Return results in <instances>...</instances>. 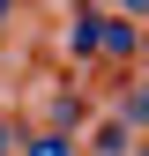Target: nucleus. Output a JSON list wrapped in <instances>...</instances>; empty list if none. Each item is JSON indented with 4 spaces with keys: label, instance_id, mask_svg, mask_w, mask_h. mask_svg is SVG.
Instances as JSON below:
<instances>
[{
    "label": "nucleus",
    "instance_id": "nucleus-1",
    "mask_svg": "<svg viewBox=\"0 0 149 156\" xmlns=\"http://www.w3.org/2000/svg\"><path fill=\"white\" fill-rule=\"evenodd\" d=\"M23 156H74V126H60V134H37V141H23Z\"/></svg>",
    "mask_w": 149,
    "mask_h": 156
},
{
    "label": "nucleus",
    "instance_id": "nucleus-2",
    "mask_svg": "<svg viewBox=\"0 0 149 156\" xmlns=\"http://www.w3.org/2000/svg\"><path fill=\"white\" fill-rule=\"evenodd\" d=\"M97 37H104V30H97V15H82V23L67 30V45H82V52H89V45H97Z\"/></svg>",
    "mask_w": 149,
    "mask_h": 156
},
{
    "label": "nucleus",
    "instance_id": "nucleus-3",
    "mask_svg": "<svg viewBox=\"0 0 149 156\" xmlns=\"http://www.w3.org/2000/svg\"><path fill=\"white\" fill-rule=\"evenodd\" d=\"M127 119H142V126H149V82H134V97H127Z\"/></svg>",
    "mask_w": 149,
    "mask_h": 156
},
{
    "label": "nucleus",
    "instance_id": "nucleus-4",
    "mask_svg": "<svg viewBox=\"0 0 149 156\" xmlns=\"http://www.w3.org/2000/svg\"><path fill=\"white\" fill-rule=\"evenodd\" d=\"M15 149H23V126H8V119H0V156H15Z\"/></svg>",
    "mask_w": 149,
    "mask_h": 156
},
{
    "label": "nucleus",
    "instance_id": "nucleus-5",
    "mask_svg": "<svg viewBox=\"0 0 149 156\" xmlns=\"http://www.w3.org/2000/svg\"><path fill=\"white\" fill-rule=\"evenodd\" d=\"M112 8H119V15H134V23H142V15H149V0H112Z\"/></svg>",
    "mask_w": 149,
    "mask_h": 156
},
{
    "label": "nucleus",
    "instance_id": "nucleus-6",
    "mask_svg": "<svg viewBox=\"0 0 149 156\" xmlns=\"http://www.w3.org/2000/svg\"><path fill=\"white\" fill-rule=\"evenodd\" d=\"M142 45H149V30H142Z\"/></svg>",
    "mask_w": 149,
    "mask_h": 156
}]
</instances>
